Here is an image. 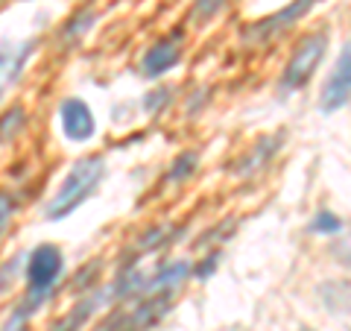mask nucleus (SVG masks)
Returning <instances> with one entry per match:
<instances>
[{"instance_id":"9d476101","label":"nucleus","mask_w":351,"mask_h":331,"mask_svg":"<svg viewBox=\"0 0 351 331\" xmlns=\"http://www.w3.org/2000/svg\"><path fill=\"white\" fill-rule=\"evenodd\" d=\"M6 217H9V205H6V203H0V229H3Z\"/></svg>"},{"instance_id":"20e7f679","label":"nucleus","mask_w":351,"mask_h":331,"mask_svg":"<svg viewBox=\"0 0 351 331\" xmlns=\"http://www.w3.org/2000/svg\"><path fill=\"white\" fill-rule=\"evenodd\" d=\"M348 85H351V56H348V50H343L331 80H328V85L322 88V109L325 112H337V109H343L348 103Z\"/></svg>"},{"instance_id":"7ed1b4c3","label":"nucleus","mask_w":351,"mask_h":331,"mask_svg":"<svg viewBox=\"0 0 351 331\" xmlns=\"http://www.w3.org/2000/svg\"><path fill=\"white\" fill-rule=\"evenodd\" d=\"M62 273V252L56 247L44 244L29 255V296L36 302H41L50 293L53 282Z\"/></svg>"},{"instance_id":"1a4fd4ad","label":"nucleus","mask_w":351,"mask_h":331,"mask_svg":"<svg viewBox=\"0 0 351 331\" xmlns=\"http://www.w3.org/2000/svg\"><path fill=\"white\" fill-rule=\"evenodd\" d=\"M313 229H316V231H339V229H343V223H339V220H337L334 214L322 212V214H316Z\"/></svg>"},{"instance_id":"39448f33","label":"nucleus","mask_w":351,"mask_h":331,"mask_svg":"<svg viewBox=\"0 0 351 331\" xmlns=\"http://www.w3.org/2000/svg\"><path fill=\"white\" fill-rule=\"evenodd\" d=\"M62 129L71 141H88L94 135V115L82 100H64L62 103Z\"/></svg>"},{"instance_id":"f257e3e1","label":"nucleus","mask_w":351,"mask_h":331,"mask_svg":"<svg viewBox=\"0 0 351 331\" xmlns=\"http://www.w3.org/2000/svg\"><path fill=\"white\" fill-rule=\"evenodd\" d=\"M103 173H106L103 156H88L82 161H76L73 170L68 173V179L59 185L56 196H53V200L47 203V208H44L47 220H62V217H68L73 208H80L88 196H91L94 187L100 185Z\"/></svg>"},{"instance_id":"0eeeda50","label":"nucleus","mask_w":351,"mask_h":331,"mask_svg":"<svg viewBox=\"0 0 351 331\" xmlns=\"http://www.w3.org/2000/svg\"><path fill=\"white\" fill-rule=\"evenodd\" d=\"M182 56V38L179 36H170L158 41L156 47H149V53L144 56V73L147 76H158L164 71H170L176 62Z\"/></svg>"},{"instance_id":"423d86ee","label":"nucleus","mask_w":351,"mask_h":331,"mask_svg":"<svg viewBox=\"0 0 351 331\" xmlns=\"http://www.w3.org/2000/svg\"><path fill=\"white\" fill-rule=\"evenodd\" d=\"M36 44L24 41V44H3L0 47V97L18 82V73L24 71V62L29 59V53Z\"/></svg>"},{"instance_id":"6e6552de","label":"nucleus","mask_w":351,"mask_h":331,"mask_svg":"<svg viewBox=\"0 0 351 331\" xmlns=\"http://www.w3.org/2000/svg\"><path fill=\"white\" fill-rule=\"evenodd\" d=\"M307 9H311V0H299V3L287 6L281 15H276L272 21H263L258 32H261V36H267V32H276V30H281L284 24H287V21H295V18H299L302 12H307Z\"/></svg>"},{"instance_id":"f03ea898","label":"nucleus","mask_w":351,"mask_h":331,"mask_svg":"<svg viewBox=\"0 0 351 331\" xmlns=\"http://www.w3.org/2000/svg\"><path fill=\"white\" fill-rule=\"evenodd\" d=\"M325 47H328L325 32H311L307 38H302L290 65H287V71H284V80H281L284 88H302L307 80H311L316 65H319L325 56Z\"/></svg>"}]
</instances>
